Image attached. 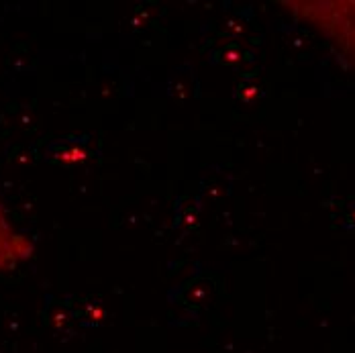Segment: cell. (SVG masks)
<instances>
[{
    "label": "cell",
    "mask_w": 355,
    "mask_h": 353,
    "mask_svg": "<svg viewBox=\"0 0 355 353\" xmlns=\"http://www.w3.org/2000/svg\"><path fill=\"white\" fill-rule=\"evenodd\" d=\"M31 255V243L17 235L4 221L0 211V268H10Z\"/></svg>",
    "instance_id": "1"
}]
</instances>
